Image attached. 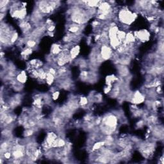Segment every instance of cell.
<instances>
[{
	"label": "cell",
	"mask_w": 164,
	"mask_h": 164,
	"mask_svg": "<svg viewBox=\"0 0 164 164\" xmlns=\"http://www.w3.org/2000/svg\"><path fill=\"white\" fill-rule=\"evenodd\" d=\"M136 41L138 43H144L149 41L151 34L147 30H140L133 32Z\"/></svg>",
	"instance_id": "3957f363"
},
{
	"label": "cell",
	"mask_w": 164,
	"mask_h": 164,
	"mask_svg": "<svg viewBox=\"0 0 164 164\" xmlns=\"http://www.w3.org/2000/svg\"><path fill=\"white\" fill-rule=\"evenodd\" d=\"M117 68H118V73L120 78L125 79L128 76H130V70H129L128 66L118 64L117 65Z\"/></svg>",
	"instance_id": "8992f818"
},
{
	"label": "cell",
	"mask_w": 164,
	"mask_h": 164,
	"mask_svg": "<svg viewBox=\"0 0 164 164\" xmlns=\"http://www.w3.org/2000/svg\"><path fill=\"white\" fill-rule=\"evenodd\" d=\"M64 50V45L58 43L53 44L51 48V54L53 56H56L60 54Z\"/></svg>",
	"instance_id": "52a82bcc"
},
{
	"label": "cell",
	"mask_w": 164,
	"mask_h": 164,
	"mask_svg": "<svg viewBox=\"0 0 164 164\" xmlns=\"http://www.w3.org/2000/svg\"><path fill=\"white\" fill-rule=\"evenodd\" d=\"M27 79H28L27 74L26 71H24L19 72L16 77V80L19 82V83L23 84V85L26 83Z\"/></svg>",
	"instance_id": "9c48e42d"
},
{
	"label": "cell",
	"mask_w": 164,
	"mask_h": 164,
	"mask_svg": "<svg viewBox=\"0 0 164 164\" xmlns=\"http://www.w3.org/2000/svg\"><path fill=\"white\" fill-rule=\"evenodd\" d=\"M33 49L28 48L25 47V48L22 51V52L21 53V56L22 58H24L25 60H26L27 59V58H28L29 56L33 53Z\"/></svg>",
	"instance_id": "30bf717a"
},
{
	"label": "cell",
	"mask_w": 164,
	"mask_h": 164,
	"mask_svg": "<svg viewBox=\"0 0 164 164\" xmlns=\"http://www.w3.org/2000/svg\"><path fill=\"white\" fill-rule=\"evenodd\" d=\"M80 52V47L79 45L73 46L69 50V54L72 60H74L77 58Z\"/></svg>",
	"instance_id": "ba28073f"
},
{
	"label": "cell",
	"mask_w": 164,
	"mask_h": 164,
	"mask_svg": "<svg viewBox=\"0 0 164 164\" xmlns=\"http://www.w3.org/2000/svg\"><path fill=\"white\" fill-rule=\"evenodd\" d=\"M126 36V32L124 30H119L118 33H117V37L119 41L121 42V44L124 41Z\"/></svg>",
	"instance_id": "5bb4252c"
},
{
	"label": "cell",
	"mask_w": 164,
	"mask_h": 164,
	"mask_svg": "<svg viewBox=\"0 0 164 164\" xmlns=\"http://www.w3.org/2000/svg\"><path fill=\"white\" fill-rule=\"evenodd\" d=\"M146 99V98L144 94L142 92L137 90L135 92H133L132 96V98L130 101L132 104L135 105H137V104H140L145 102Z\"/></svg>",
	"instance_id": "5b68a950"
},
{
	"label": "cell",
	"mask_w": 164,
	"mask_h": 164,
	"mask_svg": "<svg viewBox=\"0 0 164 164\" xmlns=\"http://www.w3.org/2000/svg\"><path fill=\"white\" fill-rule=\"evenodd\" d=\"M55 80H56L55 76L48 72V73H47V76H46V80H45L46 84H48L50 86L52 85L55 83Z\"/></svg>",
	"instance_id": "8fae6325"
},
{
	"label": "cell",
	"mask_w": 164,
	"mask_h": 164,
	"mask_svg": "<svg viewBox=\"0 0 164 164\" xmlns=\"http://www.w3.org/2000/svg\"><path fill=\"white\" fill-rule=\"evenodd\" d=\"M138 17L137 12L130 10L127 7H122L118 10L116 19L124 27L128 28L136 21Z\"/></svg>",
	"instance_id": "6da1fadb"
},
{
	"label": "cell",
	"mask_w": 164,
	"mask_h": 164,
	"mask_svg": "<svg viewBox=\"0 0 164 164\" xmlns=\"http://www.w3.org/2000/svg\"><path fill=\"white\" fill-rule=\"evenodd\" d=\"M78 103L80 104V107H81L83 108H85L87 107H88V105L89 104V99L87 97H80L78 99Z\"/></svg>",
	"instance_id": "4fadbf2b"
},
{
	"label": "cell",
	"mask_w": 164,
	"mask_h": 164,
	"mask_svg": "<svg viewBox=\"0 0 164 164\" xmlns=\"http://www.w3.org/2000/svg\"><path fill=\"white\" fill-rule=\"evenodd\" d=\"M26 40V39H25ZM38 41L33 39H27L25 41V47L31 49H34L37 46Z\"/></svg>",
	"instance_id": "7c38bea8"
},
{
	"label": "cell",
	"mask_w": 164,
	"mask_h": 164,
	"mask_svg": "<svg viewBox=\"0 0 164 164\" xmlns=\"http://www.w3.org/2000/svg\"><path fill=\"white\" fill-rule=\"evenodd\" d=\"M51 99L54 101H56L57 100L58 98H59V96H60V92L58 90H55L54 92H53L51 94Z\"/></svg>",
	"instance_id": "9a60e30c"
},
{
	"label": "cell",
	"mask_w": 164,
	"mask_h": 164,
	"mask_svg": "<svg viewBox=\"0 0 164 164\" xmlns=\"http://www.w3.org/2000/svg\"><path fill=\"white\" fill-rule=\"evenodd\" d=\"M99 52L101 56L104 61L112 59L114 55L113 49L109 45H106V44L101 45L100 46Z\"/></svg>",
	"instance_id": "277c9868"
},
{
	"label": "cell",
	"mask_w": 164,
	"mask_h": 164,
	"mask_svg": "<svg viewBox=\"0 0 164 164\" xmlns=\"http://www.w3.org/2000/svg\"><path fill=\"white\" fill-rule=\"evenodd\" d=\"M60 6V2L58 1H40L37 2L36 7L44 15L52 14Z\"/></svg>",
	"instance_id": "7a4b0ae2"
}]
</instances>
